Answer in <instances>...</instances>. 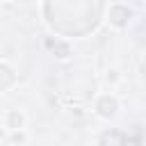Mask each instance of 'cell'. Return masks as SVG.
<instances>
[{
  "instance_id": "obj_1",
  "label": "cell",
  "mask_w": 146,
  "mask_h": 146,
  "mask_svg": "<svg viewBox=\"0 0 146 146\" xmlns=\"http://www.w3.org/2000/svg\"><path fill=\"white\" fill-rule=\"evenodd\" d=\"M100 0H48V21L66 34H84L96 27Z\"/></svg>"
}]
</instances>
